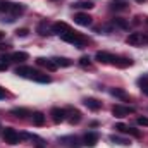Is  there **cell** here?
Listing matches in <instances>:
<instances>
[{
	"instance_id": "ffe728a7",
	"label": "cell",
	"mask_w": 148,
	"mask_h": 148,
	"mask_svg": "<svg viewBox=\"0 0 148 148\" xmlns=\"http://www.w3.org/2000/svg\"><path fill=\"white\" fill-rule=\"evenodd\" d=\"M52 60L57 64V67H71L73 66V60H69L66 57H53Z\"/></svg>"
},
{
	"instance_id": "cb8c5ba5",
	"label": "cell",
	"mask_w": 148,
	"mask_h": 148,
	"mask_svg": "<svg viewBox=\"0 0 148 148\" xmlns=\"http://www.w3.org/2000/svg\"><path fill=\"white\" fill-rule=\"evenodd\" d=\"M110 95L117 97V98H122V100H126V98H127V93H126L124 90H121V88H112V90H110Z\"/></svg>"
},
{
	"instance_id": "603a6c76",
	"label": "cell",
	"mask_w": 148,
	"mask_h": 148,
	"mask_svg": "<svg viewBox=\"0 0 148 148\" xmlns=\"http://www.w3.org/2000/svg\"><path fill=\"white\" fill-rule=\"evenodd\" d=\"M33 124L35 126H43L45 124V115L41 112H35L33 114Z\"/></svg>"
},
{
	"instance_id": "44dd1931",
	"label": "cell",
	"mask_w": 148,
	"mask_h": 148,
	"mask_svg": "<svg viewBox=\"0 0 148 148\" xmlns=\"http://www.w3.org/2000/svg\"><path fill=\"white\" fill-rule=\"evenodd\" d=\"M73 7L76 9H93L95 7V2L93 0H79V2H76Z\"/></svg>"
},
{
	"instance_id": "8fae6325",
	"label": "cell",
	"mask_w": 148,
	"mask_h": 148,
	"mask_svg": "<svg viewBox=\"0 0 148 148\" xmlns=\"http://www.w3.org/2000/svg\"><path fill=\"white\" fill-rule=\"evenodd\" d=\"M95 59H97L100 64H114L115 55H114V53H109V52H97Z\"/></svg>"
},
{
	"instance_id": "52a82bcc",
	"label": "cell",
	"mask_w": 148,
	"mask_h": 148,
	"mask_svg": "<svg viewBox=\"0 0 148 148\" xmlns=\"http://www.w3.org/2000/svg\"><path fill=\"white\" fill-rule=\"evenodd\" d=\"M91 21H93V17L86 12H76L74 14V23L79 24V26H90Z\"/></svg>"
},
{
	"instance_id": "ba28073f",
	"label": "cell",
	"mask_w": 148,
	"mask_h": 148,
	"mask_svg": "<svg viewBox=\"0 0 148 148\" xmlns=\"http://www.w3.org/2000/svg\"><path fill=\"white\" fill-rule=\"evenodd\" d=\"M114 129H117V131H121V133H126V134H131V136H134V138H140V136H141V133H140L138 129H134V127H131V126H126V124H122V122H117V124L114 126Z\"/></svg>"
},
{
	"instance_id": "83f0119b",
	"label": "cell",
	"mask_w": 148,
	"mask_h": 148,
	"mask_svg": "<svg viewBox=\"0 0 148 148\" xmlns=\"http://www.w3.org/2000/svg\"><path fill=\"white\" fill-rule=\"evenodd\" d=\"M29 35V29L28 28H19V29H16V36L17 38H24Z\"/></svg>"
},
{
	"instance_id": "d6a6232c",
	"label": "cell",
	"mask_w": 148,
	"mask_h": 148,
	"mask_svg": "<svg viewBox=\"0 0 148 148\" xmlns=\"http://www.w3.org/2000/svg\"><path fill=\"white\" fill-rule=\"evenodd\" d=\"M7 69V64H0V71H5Z\"/></svg>"
},
{
	"instance_id": "f546056e",
	"label": "cell",
	"mask_w": 148,
	"mask_h": 148,
	"mask_svg": "<svg viewBox=\"0 0 148 148\" xmlns=\"http://www.w3.org/2000/svg\"><path fill=\"white\" fill-rule=\"evenodd\" d=\"M136 122H138L140 126H143V127H148V117H138Z\"/></svg>"
},
{
	"instance_id": "5bb4252c",
	"label": "cell",
	"mask_w": 148,
	"mask_h": 148,
	"mask_svg": "<svg viewBox=\"0 0 148 148\" xmlns=\"http://www.w3.org/2000/svg\"><path fill=\"white\" fill-rule=\"evenodd\" d=\"M83 103H84L90 110H93V112H97V110H100V109H102V102H98L97 98H91V97L84 98V100H83Z\"/></svg>"
},
{
	"instance_id": "7a4b0ae2",
	"label": "cell",
	"mask_w": 148,
	"mask_h": 148,
	"mask_svg": "<svg viewBox=\"0 0 148 148\" xmlns=\"http://www.w3.org/2000/svg\"><path fill=\"white\" fill-rule=\"evenodd\" d=\"M60 38H62L64 41H67V43H73L74 47H77V48H83V47H84V45L88 43V40L83 36L81 33H77V31H73V29H71L69 33L62 35Z\"/></svg>"
},
{
	"instance_id": "6da1fadb",
	"label": "cell",
	"mask_w": 148,
	"mask_h": 148,
	"mask_svg": "<svg viewBox=\"0 0 148 148\" xmlns=\"http://www.w3.org/2000/svg\"><path fill=\"white\" fill-rule=\"evenodd\" d=\"M16 74L21 76V77H28V79H33L36 83H50V76L47 74H41L40 71L29 67V66H19L16 69Z\"/></svg>"
},
{
	"instance_id": "d6986e66",
	"label": "cell",
	"mask_w": 148,
	"mask_h": 148,
	"mask_svg": "<svg viewBox=\"0 0 148 148\" xmlns=\"http://www.w3.org/2000/svg\"><path fill=\"white\" fill-rule=\"evenodd\" d=\"M28 59H29V55L26 52H14V53H10V60L12 62H24Z\"/></svg>"
},
{
	"instance_id": "d4e9b609",
	"label": "cell",
	"mask_w": 148,
	"mask_h": 148,
	"mask_svg": "<svg viewBox=\"0 0 148 148\" xmlns=\"http://www.w3.org/2000/svg\"><path fill=\"white\" fill-rule=\"evenodd\" d=\"M110 141L117 143V145H122V147H127V145H131V141H129V140H124V138H121V136H115V134H112V136H110Z\"/></svg>"
},
{
	"instance_id": "f1b7e54d",
	"label": "cell",
	"mask_w": 148,
	"mask_h": 148,
	"mask_svg": "<svg viewBox=\"0 0 148 148\" xmlns=\"http://www.w3.org/2000/svg\"><path fill=\"white\" fill-rule=\"evenodd\" d=\"M79 64H81L83 67H90V66H91V60H90L88 55H83V57L79 59Z\"/></svg>"
},
{
	"instance_id": "5b68a950",
	"label": "cell",
	"mask_w": 148,
	"mask_h": 148,
	"mask_svg": "<svg viewBox=\"0 0 148 148\" xmlns=\"http://www.w3.org/2000/svg\"><path fill=\"white\" fill-rule=\"evenodd\" d=\"M59 143L66 148H81L83 147L81 140L76 138V136H62V138H59Z\"/></svg>"
},
{
	"instance_id": "7402d4cb",
	"label": "cell",
	"mask_w": 148,
	"mask_h": 148,
	"mask_svg": "<svg viewBox=\"0 0 148 148\" xmlns=\"http://www.w3.org/2000/svg\"><path fill=\"white\" fill-rule=\"evenodd\" d=\"M112 23H114V26H117V28H121V29H127V28H129V23H127L126 19H122V17H114Z\"/></svg>"
},
{
	"instance_id": "e0dca14e",
	"label": "cell",
	"mask_w": 148,
	"mask_h": 148,
	"mask_svg": "<svg viewBox=\"0 0 148 148\" xmlns=\"http://www.w3.org/2000/svg\"><path fill=\"white\" fill-rule=\"evenodd\" d=\"M10 114L16 115V117H19V119H24V117H28V115H33L31 112L28 110V109H24V107H16V109L10 110Z\"/></svg>"
},
{
	"instance_id": "277c9868",
	"label": "cell",
	"mask_w": 148,
	"mask_h": 148,
	"mask_svg": "<svg viewBox=\"0 0 148 148\" xmlns=\"http://www.w3.org/2000/svg\"><path fill=\"white\" fill-rule=\"evenodd\" d=\"M126 43L131 47H140V45H148V36L143 33H131L126 38Z\"/></svg>"
},
{
	"instance_id": "4dcf8cb0",
	"label": "cell",
	"mask_w": 148,
	"mask_h": 148,
	"mask_svg": "<svg viewBox=\"0 0 148 148\" xmlns=\"http://www.w3.org/2000/svg\"><path fill=\"white\" fill-rule=\"evenodd\" d=\"M5 97H7L5 90H3V88H0V100H2V98H5Z\"/></svg>"
},
{
	"instance_id": "8992f818",
	"label": "cell",
	"mask_w": 148,
	"mask_h": 148,
	"mask_svg": "<svg viewBox=\"0 0 148 148\" xmlns=\"http://www.w3.org/2000/svg\"><path fill=\"white\" fill-rule=\"evenodd\" d=\"M50 115H52V121H53L55 124H60V122H64V121L67 119L66 109H59V107H53V109L50 110Z\"/></svg>"
},
{
	"instance_id": "1f68e13d",
	"label": "cell",
	"mask_w": 148,
	"mask_h": 148,
	"mask_svg": "<svg viewBox=\"0 0 148 148\" xmlns=\"http://www.w3.org/2000/svg\"><path fill=\"white\" fill-rule=\"evenodd\" d=\"M7 48H9V45H7V43H2V41H0V50H7Z\"/></svg>"
},
{
	"instance_id": "9a60e30c",
	"label": "cell",
	"mask_w": 148,
	"mask_h": 148,
	"mask_svg": "<svg viewBox=\"0 0 148 148\" xmlns=\"http://www.w3.org/2000/svg\"><path fill=\"white\" fill-rule=\"evenodd\" d=\"M66 112L69 114L67 121H69L71 124H79V122H81V112L77 110V109H66Z\"/></svg>"
},
{
	"instance_id": "484cf974",
	"label": "cell",
	"mask_w": 148,
	"mask_h": 148,
	"mask_svg": "<svg viewBox=\"0 0 148 148\" xmlns=\"http://www.w3.org/2000/svg\"><path fill=\"white\" fill-rule=\"evenodd\" d=\"M36 33L40 36H47V35H50L48 33V26H47V23H40L36 26Z\"/></svg>"
},
{
	"instance_id": "ac0fdd59",
	"label": "cell",
	"mask_w": 148,
	"mask_h": 148,
	"mask_svg": "<svg viewBox=\"0 0 148 148\" xmlns=\"http://www.w3.org/2000/svg\"><path fill=\"white\" fill-rule=\"evenodd\" d=\"M110 9L112 10H126L127 2L126 0H110Z\"/></svg>"
},
{
	"instance_id": "e575fe53",
	"label": "cell",
	"mask_w": 148,
	"mask_h": 148,
	"mask_svg": "<svg viewBox=\"0 0 148 148\" xmlns=\"http://www.w3.org/2000/svg\"><path fill=\"white\" fill-rule=\"evenodd\" d=\"M138 2H145V0H138Z\"/></svg>"
},
{
	"instance_id": "7c38bea8",
	"label": "cell",
	"mask_w": 148,
	"mask_h": 148,
	"mask_svg": "<svg viewBox=\"0 0 148 148\" xmlns=\"http://www.w3.org/2000/svg\"><path fill=\"white\" fill-rule=\"evenodd\" d=\"M81 143L84 145V147H90L93 148L97 143H98V134L97 133H86L84 136H83V140H81Z\"/></svg>"
},
{
	"instance_id": "30bf717a",
	"label": "cell",
	"mask_w": 148,
	"mask_h": 148,
	"mask_svg": "<svg viewBox=\"0 0 148 148\" xmlns=\"http://www.w3.org/2000/svg\"><path fill=\"white\" fill-rule=\"evenodd\" d=\"M69 31H71V26H69L67 23H55V24H52V33H53V35L62 36V35H66V33H69Z\"/></svg>"
},
{
	"instance_id": "2e32d148",
	"label": "cell",
	"mask_w": 148,
	"mask_h": 148,
	"mask_svg": "<svg viewBox=\"0 0 148 148\" xmlns=\"http://www.w3.org/2000/svg\"><path fill=\"white\" fill-rule=\"evenodd\" d=\"M112 66H115V67H119V69H126V67L133 66V60L127 59V57H115V60H114Z\"/></svg>"
},
{
	"instance_id": "4316f807",
	"label": "cell",
	"mask_w": 148,
	"mask_h": 148,
	"mask_svg": "<svg viewBox=\"0 0 148 148\" xmlns=\"http://www.w3.org/2000/svg\"><path fill=\"white\" fill-rule=\"evenodd\" d=\"M138 83H140V86H141V91H143L145 95H148V77H141Z\"/></svg>"
},
{
	"instance_id": "4fadbf2b",
	"label": "cell",
	"mask_w": 148,
	"mask_h": 148,
	"mask_svg": "<svg viewBox=\"0 0 148 148\" xmlns=\"http://www.w3.org/2000/svg\"><path fill=\"white\" fill-rule=\"evenodd\" d=\"M36 64L40 67H45L47 71H55V69H57V64H55L52 59H47V57H38Z\"/></svg>"
},
{
	"instance_id": "836d02e7",
	"label": "cell",
	"mask_w": 148,
	"mask_h": 148,
	"mask_svg": "<svg viewBox=\"0 0 148 148\" xmlns=\"http://www.w3.org/2000/svg\"><path fill=\"white\" fill-rule=\"evenodd\" d=\"M3 36H5V33H2V31H0V41L3 40Z\"/></svg>"
},
{
	"instance_id": "9c48e42d",
	"label": "cell",
	"mask_w": 148,
	"mask_h": 148,
	"mask_svg": "<svg viewBox=\"0 0 148 148\" xmlns=\"http://www.w3.org/2000/svg\"><path fill=\"white\" fill-rule=\"evenodd\" d=\"M133 112H134V107H126V105H114L112 107V114L115 117H126Z\"/></svg>"
},
{
	"instance_id": "3957f363",
	"label": "cell",
	"mask_w": 148,
	"mask_h": 148,
	"mask_svg": "<svg viewBox=\"0 0 148 148\" xmlns=\"http://www.w3.org/2000/svg\"><path fill=\"white\" fill-rule=\"evenodd\" d=\"M2 136L5 140V143H9V145H17L21 141V134L14 127H5L3 133H2Z\"/></svg>"
}]
</instances>
